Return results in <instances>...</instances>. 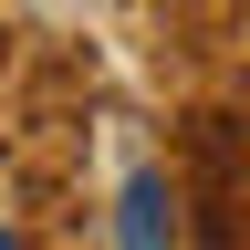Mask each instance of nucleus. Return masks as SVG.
<instances>
[{
  "instance_id": "f257e3e1",
  "label": "nucleus",
  "mask_w": 250,
  "mask_h": 250,
  "mask_svg": "<svg viewBox=\"0 0 250 250\" xmlns=\"http://www.w3.org/2000/svg\"><path fill=\"white\" fill-rule=\"evenodd\" d=\"M125 250H167V198H156V177L125 188Z\"/></svg>"
},
{
  "instance_id": "f03ea898",
  "label": "nucleus",
  "mask_w": 250,
  "mask_h": 250,
  "mask_svg": "<svg viewBox=\"0 0 250 250\" xmlns=\"http://www.w3.org/2000/svg\"><path fill=\"white\" fill-rule=\"evenodd\" d=\"M0 250H11V229H0Z\"/></svg>"
}]
</instances>
